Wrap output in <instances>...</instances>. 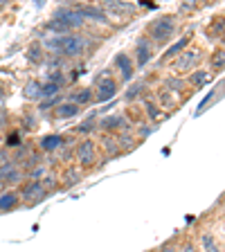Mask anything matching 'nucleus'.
Returning <instances> with one entry per match:
<instances>
[{
    "instance_id": "1",
    "label": "nucleus",
    "mask_w": 225,
    "mask_h": 252,
    "mask_svg": "<svg viewBox=\"0 0 225 252\" xmlns=\"http://www.w3.org/2000/svg\"><path fill=\"white\" fill-rule=\"evenodd\" d=\"M86 25L84 16L79 11V5H68V7H61L52 14V21L47 23V30L50 32H57L59 36L63 34H74L77 30Z\"/></svg>"
},
{
    "instance_id": "2",
    "label": "nucleus",
    "mask_w": 225,
    "mask_h": 252,
    "mask_svg": "<svg viewBox=\"0 0 225 252\" xmlns=\"http://www.w3.org/2000/svg\"><path fill=\"white\" fill-rule=\"evenodd\" d=\"M41 47L50 50L61 57H79L88 47V38L81 34H63V36H47L43 38Z\"/></svg>"
},
{
    "instance_id": "3",
    "label": "nucleus",
    "mask_w": 225,
    "mask_h": 252,
    "mask_svg": "<svg viewBox=\"0 0 225 252\" xmlns=\"http://www.w3.org/2000/svg\"><path fill=\"white\" fill-rule=\"evenodd\" d=\"M173 32H176V21L171 16H164V18H158L149 25L147 38H151L153 43H167L173 36Z\"/></svg>"
},
{
    "instance_id": "4",
    "label": "nucleus",
    "mask_w": 225,
    "mask_h": 252,
    "mask_svg": "<svg viewBox=\"0 0 225 252\" xmlns=\"http://www.w3.org/2000/svg\"><path fill=\"white\" fill-rule=\"evenodd\" d=\"M117 88H120V84H117L115 79L110 77L108 70H104V72L97 77V86H95V101H108L113 99L117 94Z\"/></svg>"
},
{
    "instance_id": "5",
    "label": "nucleus",
    "mask_w": 225,
    "mask_h": 252,
    "mask_svg": "<svg viewBox=\"0 0 225 252\" xmlns=\"http://www.w3.org/2000/svg\"><path fill=\"white\" fill-rule=\"evenodd\" d=\"M200 59H203V52L200 50H183L180 52V57L173 59V70L180 74H187V72H194L196 68H198Z\"/></svg>"
},
{
    "instance_id": "6",
    "label": "nucleus",
    "mask_w": 225,
    "mask_h": 252,
    "mask_svg": "<svg viewBox=\"0 0 225 252\" xmlns=\"http://www.w3.org/2000/svg\"><path fill=\"white\" fill-rule=\"evenodd\" d=\"M74 158L81 169H88L97 162V144L93 140H81L74 149Z\"/></svg>"
},
{
    "instance_id": "7",
    "label": "nucleus",
    "mask_w": 225,
    "mask_h": 252,
    "mask_svg": "<svg viewBox=\"0 0 225 252\" xmlns=\"http://www.w3.org/2000/svg\"><path fill=\"white\" fill-rule=\"evenodd\" d=\"M18 196H21V200H25V203H43V200L47 198V191L41 185V180H25V185L21 187Z\"/></svg>"
},
{
    "instance_id": "8",
    "label": "nucleus",
    "mask_w": 225,
    "mask_h": 252,
    "mask_svg": "<svg viewBox=\"0 0 225 252\" xmlns=\"http://www.w3.org/2000/svg\"><path fill=\"white\" fill-rule=\"evenodd\" d=\"M101 9H104L106 16H131L135 14L137 7L131 5V2H122V0H106V2H101Z\"/></svg>"
},
{
    "instance_id": "9",
    "label": "nucleus",
    "mask_w": 225,
    "mask_h": 252,
    "mask_svg": "<svg viewBox=\"0 0 225 252\" xmlns=\"http://www.w3.org/2000/svg\"><path fill=\"white\" fill-rule=\"evenodd\" d=\"M117 70H120V77L124 79V81H131L133 79V72H135V65H133V59H131V54H124V52H120L115 57V63H113Z\"/></svg>"
},
{
    "instance_id": "10",
    "label": "nucleus",
    "mask_w": 225,
    "mask_h": 252,
    "mask_svg": "<svg viewBox=\"0 0 225 252\" xmlns=\"http://www.w3.org/2000/svg\"><path fill=\"white\" fill-rule=\"evenodd\" d=\"M79 11L84 16V21H95V23H108V16L104 14L99 5H79Z\"/></svg>"
},
{
    "instance_id": "11",
    "label": "nucleus",
    "mask_w": 225,
    "mask_h": 252,
    "mask_svg": "<svg viewBox=\"0 0 225 252\" xmlns=\"http://www.w3.org/2000/svg\"><path fill=\"white\" fill-rule=\"evenodd\" d=\"M97 128L104 133H115V131H120V128H126V117L124 115H108L99 122Z\"/></svg>"
},
{
    "instance_id": "12",
    "label": "nucleus",
    "mask_w": 225,
    "mask_h": 252,
    "mask_svg": "<svg viewBox=\"0 0 225 252\" xmlns=\"http://www.w3.org/2000/svg\"><path fill=\"white\" fill-rule=\"evenodd\" d=\"M21 203V196L16 189H5V191H0V212H11L18 207Z\"/></svg>"
},
{
    "instance_id": "13",
    "label": "nucleus",
    "mask_w": 225,
    "mask_h": 252,
    "mask_svg": "<svg viewBox=\"0 0 225 252\" xmlns=\"http://www.w3.org/2000/svg\"><path fill=\"white\" fill-rule=\"evenodd\" d=\"M135 52H137V59H135V63H133V65L144 68V65L149 63V59H151V43L142 36L140 41H137V45H135Z\"/></svg>"
},
{
    "instance_id": "14",
    "label": "nucleus",
    "mask_w": 225,
    "mask_h": 252,
    "mask_svg": "<svg viewBox=\"0 0 225 252\" xmlns=\"http://www.w3.org/2000/svg\"><path fill=\"white\" fill-rule=\"evenodd\" d=\"M162 88L171 94H180L185 90V79L178 77V74H169V77L162 79Z\"/></svg>"
},
{
    "instance_id": "15",
    "label": "nucleus",
    "mask_w": 225,
    "mask_h": 252,
    "mask_svg": "<svg viewBox=\"0 0 225 252\" xmlns=\"http://www.w3.org/2000/svg\"><path fill=\"white\" fill-rule=\"evenodd\" d=\"M25 173L21 171L18 167H14V169H9L7 173H2L0 176V185H5V187H11V185H18V183H25Z\"/></svg>"
},
{
    "instance_id": "16",
    "label": "nucleus",
    "mask_w": 225,
    "mask_h": 252,
    "mask_svg": "<svg viewBox=\"0 0 225 252\" xmlns=\"http://www.w3.org/2000/svg\"><path fill=\"white\" fill-rule=\"evenodd\" d=\"M61 144H63V137L61 135H45V137H41V142H38V147H41L43 153L59 151V149H61Z\"/></svg>"
},
{
    "instance_id": "17",
    "label": "nucleus",
    "mask_w": 225,
    "mask_h": 252,
    "mask_svg": "<svg viewBox=\"0 0 225 252\" xmlns=\"http://www.w3.org/2000/svg\"><path fill=\"white\" fill-rule=\"evenodd\" d=\"M192 43V36H185V38H180V41H176L171 47H169L167 52L162 54V61H173V59L178 57L183 50H187V45Z\"/></svg>"
},
{
    "instance_id": "18",
    "label": "nucleus",
    "mask_w": 225,
    "mask_h": 252,
    "mask_svg": "<svg viewBox=\"0 0 225 252\" xmlns=\"http://www.w3.org/2000/svg\"><path fill=\"white\" fill-rule=\"evenodd\" d=\"M23 97H25L27 101H38L41 99V81L30 79V81L25 84V88H23Z\"/></svg>"
},
{
    "instance_id": "19",
    "label": "nucleus",
    "mask_w": 225,
    "mask_h": 252,
    "mask_svg": "<svg viewBox=\"0 0 225 252\" xmlns=\"http://www.w3.org/2000/svg\"><path fill=\"white\" fill-rule=\"evenodd\" d=\"M79 113V106L72 104V101H61V104L54 108V115L59 117V120H68V117H74Z\"/></svg>"
},
{
    "instance_id": "20",
    "label": "nucleus",
    "mask_w": 225,
    "mask_h": 252,
    "mask_svg": "<svg viewBox=\"0 0 225 252\" xmlns=\"http://www.w3.org/2000/svg\"><path fill=\"white\" fill-rule=\"evenodd\" d=\"M200 250L203 252H223L221 243H216V236L212 232H205L200 234Z\"/></svg>"
},
{
    "instance_id": "21",
    "label": "nucleus",
    "mask_w": 225,
    "mask_h": 252,
    "mask_svg": "<svg viewBox=\"0 0 225 252\" xmlns=\"http://www.w3.org/2000/svg\"><path fill=\"white\" fill-rule=\"evenodd\" d=\"M156 99H158V106H160V110H164V108H173V106H176V94L167 93L164 88L156 90Z\"/></svg>"
},
{
    "instance_id": "22",
    "label": "nucleus",
    "mask_w": 225,
    "mask_h": 252,
    "mask_svg": "<svg viewBox=\"0 0 225 252\" xmlns=\"http://www.w3.org/2000/svg\"><path fill=\"white\" fill-rule=\"evenodd\" d=\"M93 99H95L93 88H81V90H77L74 94H70V101H72V104H77V106H81V104H90Z\"/></svg>"
},
{
    "instance_id": "23",
    "label": "nucleus",
    "mask_w": 225,
    "mask_h": 252,
    "mask_svg": "<svg viewBox=\"0 0 225 252\" xmlns=\"http://www.w3.org/2000/svg\"><path fill=\"white\" fill-rule=\"evenodd\" d=\"M212 79V74L207 72V70H194V72L189 74V86H194V88H200V86H205L207 81Z\"/></svg>"
},
{
    "instance_id": "24",
    "label": "nucleus",
    "mask_w": 225,
    "mask_h": 252,
    "mask_svg": "<svg viewBox=\"0 0 225 252\" xmlns=\"http://www.w3.org/2000/svg\"><path fill=\"white\" fill-rule=\"evenodd\" d=\"M144 101V110H147V117L151 122H160L162 120V110H160V106L156 104L153 99H142Z\"/></svg>"
},
{
    "instance_id": "25",
    "label": "nucleus",
    "mask_w": 225,
    "mask_h": 252,
    "mask_svg": "<svg viewBox=\"0 0 225 252\" xmlns=\"http://www.w3.org/2000/svg\"><path fill=\"white\" fill-rule=\"evenodd\" d=\"M101 147H104V153L108 158H115L117 153L122 151L120 149V144H117V137L115 135H110V137H104V140H101Z\"/></svg>"
},
{
    "instance_id": "26",
    "label": "nucleus",
    "mask_w": 225,
    "mask_h": 252,
    "mask_svg": "<svg viewBox=\"0 0 225 252\" xmlns=\"http://www.w3.org/2000/svg\"><path fill=\"white\" fill-rule=\"evenodd\" d=\"M210 65H212V70H216V72H223V65H225V52H223V47H219V50L212 54Z\"/></svg>"
},
{
    "instance_id": "27",
    "label": "nucleus",
    "mask_w": 225,
    "mask_h": 252,
    "mask_svg": "<svg viewBox=\"0 0 225 252\" xmlns=\"http://www.w3.org/2000/svg\"><path fill=\"white\" fill-rule=\"evenodd\" d=\"M27 61L30 63H43V47L41 45H30V50H27Z\"/></svg>"
},
{
    "instance_id": "28",
    "label": "nucleus",
    "mask_w": 225,
    "mask_h": 252,
    "mask_svg": "<svg viewBox=\"0 0 225 252\" xmlns=\"http://www.w3.org/2000/svg\"><path fill=\"white\" fill-rule=\"evenodd\" d=\"M59 93H61V86L50 84V81H47V84H41V97H50V99H52V97H57Z\"/></svg>"
},
{
    "instance_id": "29",
    "label": "nucleus",
    "mask_w": 225,
    "mask_h": 252,
    "mask_svg": "<svg viewBox=\"0 0 225 252\" xmlns=\"http://www.w3.org/2000/svg\"><path fill=\"white\" fill-rule=\"evenodd\" d=\"M142 90H144V81H137L135 86H131V88H129V93H126V101L137 99V97L142 94Z\"/></svg>"
},
{
    "instance_id": "30",
    "label": "nucleus",
    "mask_w": 225,
    "mask_h": 252,
    "mask_svg": "<svg viewBox=\"0 0 225 252\" xmlns=\"http://www.w3.org/2000/svg\"><path fill=\"white\" fill-rule=\"evenodd\" d=\"M63 178H65V185H77L81 176H79L77 171H72V169H68V171H65V176H63Z\"/></svg>"
},
{
    "instance_id": "31",
    "label": "nucleus",
    "mask_w": 225,
    "mask_h": 252,
    "mask_svg": "<svg viewBox=\"0 0 225 252\" xmlns=\"http://www.w3.org/2000/svg\"><path fill=\"white\" fill-rule=\"evenodd\" d=\"M77 131H79V133H93V131H95V124L88 120V122H84V124H79Z\"/></svg>"
},
{
    "instance_id": "32",
    "label": "nucleus",
    "mask_w": 225,
    "mask_h": 252,
    "mask_svg": "<svg viewBox=\"0 0 225 252\" xmlns=\"http://www.w3.org/2000/svg\"><path fill=\"white\" fill-rule=\"evenodd\" d=\"M176 252H198V250H196V246L192 241H185L183 246H180V250H176Z\"/></svg>"
},
{
    "instance_id": "33",
    "label": "nucleus",
    "mask_w": 225,
    "mask_h": 252,
    "mask_svg": "<svg viewBox=\"0 0 225 252\" xmlns=\"http://www.w3.org/2000/svg\"><path fill=\"white\" fill-rule=\"evenodd\" d=\"M214 30L219 32V38H223V18H219V21L214 23Z\"/></svg>"
},
{
    "instance_id": "34",
    "label": "nucleus",
    "mask_w": 225,
    "mask_h": 252,
    "mask_svg": "<svg viewBox=\"0 0 225 252\" xmlns=\"http://www.w3.org/2000/svg\"><path fill=\"white\" fill-rule=\"evenodd\" d=\"M5 97H7V86H5V84H0V101L5 99Z\"/></svg>"
},
{
    "instance_id": "35",
    "label": "nucleus",
    "mask_w": 225,
    "mask_h": 252,
    "mask_svg": "<svg viewBox=\"0 0 225 252\" xmlns=\"http://www.w3.org/2000/svg\"><path fill=\"white\" fill-rule=\"evenodd\" d=\"M142 131H140V135H149L151 133V126H140Z\"/></svg>"
},
{
    "instance_id": "36",
    "label": "nucleus",
    "mask_w": 225,
    "mask_h": 252,
    "mask_svg": "<svg viewBox=\"0 0 225 252\" xmlns=\"http://www.w3.org/2000/svg\"><path fill=\"white\" fill-rule=\"evenodd\" d=\"M162 252H176V250H173L171 246H164V248H162Z\"/></svg>"
},
{
    "instance_id": "37",
    "label": "nucleus",
    "mask_w": 225,
    "mask_h": 252,
    "mask_svg": "<svg viewBox=\"0 0 225 252\" xmlns=\"http://www.w3.org/2000/svg\"><path fill=\"white\" fill-rule=\"evenodd\" d=\"M0 144H2V135H0Z\"/></svg>"
}]
</instances>
